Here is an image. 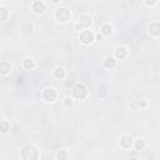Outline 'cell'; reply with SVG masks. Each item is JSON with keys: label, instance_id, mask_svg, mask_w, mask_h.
I'll list each match as a JSON object with an SVG mask.
<instances>
[{"label": "cell", "instance_id": "obj_1", "mask_svg": "<svg viewBox=\"0 0 160 160\" xmlns=\"http://www.w3.org/2000/svg\"><path fill=\"white\" fill-rule=\"evenodd\" d=\"M21 158L24 160H35L39 158V151L34 145H26L21 150Z\"/></svg>", "mask_w": 160, "mask_h": 160}, {"label": "cell", "instance_id": "obj_2", "mask_svg": "<svg viewBox=\"0 0 160 160\" xmlns=\"http://www.w3.org/2000/svg\"><path fill=\"white\" fill-rule=\"evenodd\" d=\"M88 94H89V90L87 88V85H84L81 83L76 84L75 87L73 88V95H74V98H76V99L83 100V99L87 98Z\"/></svg>", "mask_w": 160, "mask_h": 160}, {"label": "cell", "instance_id": "obj_3", "mask_svg": "<svg viewBox=\"0 0 160 160\" xmlns=\"http://www.w3.org/2000/svg\"><path fill=\"white\" fill-rule=\"evenodd\" d=\"M55 18L58 19L60 23H65L70 18V11L68 10L66 8H59V9H56V11H55Z\"/></svg>", "mask_w": 160, "mask_h": 160}, {"label": "cell", "instance_id": "obj_4", "mask_svg": "<svg viewBox=\"0 0 160 160\" xmlns=\"http://www.w3.org/2000/svg\"><path fill=\"white\" fill-rule=\"evenodd\" d=\"M43 98L47 103H53L56 100V91L53 88H47L43 93Z\"/></svg>", "mask_w": 160, "mask_h": 160}, {"label": "cell", "instance_id": "obj_5", "mask_svg": "<svg viewBox=\"0 0 160 160\" xmlns=\"http://www.w3.org/2000/svg\"><path fill=\"white\" fill-rule=\"evenodd\" d=\"M93 40H94V34L90 30H84L81 34H80V41L85 45L93 43Z\"/></svg>", "mask_w": 160, "mask_h": 160}, {"label": "cell", "instance_id": "obj_6", "mask_svg": "<svg viewBox=\"0 0 160 160\" xmlns=\"http://www.w3.org/2000/svg\"><path fill=\"white\" fill-rule=\"evenodd\" d=\"M145 106H146V103H145L144 100H138V99L133 100V101H131V104H130V108H131L133 110H135V111L144 109Z\"/></svg>", "mask_w": 160, "mask_h": 160}, {"label": "cell", "instance_id": "obj_7", "mask_svg": "<svg viewBox=\"0 0 160 160\" xmlns=\"http://www.w3.org/2000/svg\"><path fill=\"white\" fill-rule=\"evenodd\" d=\"M33 10L35 11L36 14H41L45 11V4L41 0H36V1H34V4H33Z\"/></svg>", "mask_w": 160, "mask_h": 160}, {"label": "cell", "instance_id": "obj_8", "mask_svg": "<svg viewBox=\"0 0 160 160\" xmlns=\"http://www.w3.org/2000/svg\"><path fill=\"white\" fill-rule=\"evenodd\" d=\"M120 145H121L124 149H129V148L133 145V139H131L130 135H124L121 139H120Z\"/></svg>", "mask_w": 160, "mask_h": 160}, {"label": "cell", "instance_id": "obj_9", "mask_svg": "<svg viewBox=\"0 0 160 160\" xmlns=\"http://www.w3.org/2000/svg\"><path fill=\"white\" fill-rule=\"evenodd\" d=\"M79 25L83 28H89L91 25V18L89 15H81L79 18Z\"/></svg>", "mask_w": 160, "mask_h": 160}, {"label": "cell", "instance_id": "obj_10", "mask_svg": "<svg viewBox=\"0 0 160 160\" xmlns=\"http://www.w3.org/2000/svg\"><path fill=\"white\" fill-rule=\"evenodd\" d=\"M11 70V66L8 61H0V74H3V75H7L9 74Z\"/></svg>", "mask_w": 160, "mask_h": 160}, {"label": "cell", "instance_id": "obj_11", "mask_svg": "<svg viewBox=\"0 0 160 160\" xmlns=\"http://www.w3.org/2000/svg\"><path fill=\"white\" fill-rule=\"evenodd\" d=\"M20 30H21V33H23V34H25V35H29V34H31V33H33L34 28H33V25H31V24H29V23H26V24H23V25H21Z\"/></svg>", "mask_w": 160, "mask_h": 160}, {"label": "cell", "instance_id": "obj_12", "mask_svg": "<svg viewBox=\"0 0 160 160\" xmlns=\"http://www.w3.org/2000/svg\"><path fill=\"white\" fill-rule=\"evenodd\" d=\"M104 65H105V68H108V69H113V68H115V65H116V60L114 58H111V56H109V58L105 59Z\"/></svg>", "mask_w": 160, "mask_h": 160}, {"label": "cell", "instance_id": "obj_13", "mask_svg": "<svg viewBox=\"0 0 160 160\" xmlns=\"http://www.w3.org/2000/svg\"><path fill=\"white\" fill-rule=\"evenodd\" d=\"M115 56L118 59H124L125 56H127V49L123 48V47H120L115 50Z\"/></svg>", "mask_w": 160, "mask_h": 160}, {"label": "cell", "instance_id": "obj_14", "mask_svg": "<svg viewBox=\"0 0 160 160\" xmlns=\"http://www.w3.org/2000/svg\"><path fill=\"white\" fill-rule=\"evenodd\" d=\"M10 130V123L7 121V120H3V121H0V131L1 133H8Z\"/></svg>", "mask_w": 160, "mask_h": 160}, {"label": "cell", "instance_id": "obj_15", "mask_svg": "<svg viewBox=\"0 0 160 160\" xmlns=\"http://www.w3.org/2000/svg\"><path fill=\"white\" fill-rule=\"evenodd\" d=\"M54 75L56 79H64L65 78V70L63 69V68H56L55 71H54Z\"/></svg>", "mask_w": 160, "mask_h": 160}, {"label": "cell", "instance_id": "obj_16", "mask_svg": "<svg viewBox=\"0 0 160 160\" xmlns=\"http://www.w3.org/2000/svg\"><path fill=\"white\" fill-rule=\"evenodd\" d=\"M150 33L153 34V35H159L160 34V25L159 23H154V24L150 25Z\"/></svg>", "mask_w": 160, "mask_h": 160}, {"label": "cell", "instance_id": "obj_17", "mask_svg": "<svg viewBox=\"0 0 160 160\" xmlns=\"http://www.w3.org/2000/svg\"><path fill=\"white\" fill-rule=\"evenodd\" d=\"M111 33H113V29H111V26L109 24H105V25L101 26V34H103V35L109 36Z\"/></svg>", "mask_w": 160, "mask_h": 160}, {"label": "cell", "instance_id": "obj_18", "mask_svg": "<svg viewBox=\"0 0 160 160\" xmlns=\"http://www.w3.org/2000/svg\"><path fill=\"white\" fill-rule=\"evenodd\" d=\"M134 146H135V150H138V151L144 150V149H145V143H144V140H140V139H139V140L135 141Z\"/></svg>", "mask_w": 160, "mask_h": 160}, {"label": "cell", "instance_id": "obj_19", "mask_svg": "<svg viewBox=\"0 0 160 160\" xmlns=\"http://www.w3.org/2000/svg\"><path fill=\"white\" fill-rule=\"evenodd\" d=\"M8 16H9L8 10L5 9V8H0V21L7 20V19H8Z\"/></svg>", "mask_w": 160, "mask_h": 160}, {"label": "cell", "instance_id": "obj_20", "mask_svg": "<svg viewBox=\"0 0 160 160\" xmlns=\"http://www.w3.org/2000/svg\"><path fill=\"white\" fill-rule=\"evenodd\" d=\"M24 68L26 70H31L34 68V60L33 59H25L24 60Z\"/></svg>", "mask_w": 160, "mask_h": 160}, {"label": "cell", "instance_id": "obj_21", "mask_svg": "<svg viewBox=\"0 0 160 160\" xmlns=\"http://www.w3.org/2000/svg\"><path fill=\"white\" fill-rule=\"evenodd\" d=\"M56 158H58L59 160L66 159V158H68V154H66V151H64V150H60V151L58 153V155H56Z\"/></svg>", "mask_w": 160, "mask_h": 160}, {"label": "cell", "instance_id": "obj_22", "mask_svg": "<svg viewBox=\"0 0 160 160\" xmlns=\"http://www.w3.org/2000/svg\"><path fill=\"white\" fill-rule=\"evenodd\" d=\"M156 1H158V0H146V4L150 5V7H153V5L156 4Z\"/></svg>", "mask_w": 160, "mask_h": 160}, {"label": "cell", "instance_id": "obj_23", "mask_svg": "<svg viewBox=\"0 0 160 160\" xmlns=\"http://www.w3.org/2000/svg\"><path fill=\"white\" fill-rule=\"evenodd\" d=\"M71 104H73V100H71L70 98H66V99H65V105L69 106V105H71Z\"/></svg>", "mask_w": 160, "mask_h": 160}, {"label": "cell", "instance_id": "obj_24", "mask_svg": "<svg viewBox=\"0 0 160 160\" xmlns=\"http://www.w3.org/2000/svg\"><path fill=\"white\" fill-rule=\"evenodd\" d=\"M106 95V91L103 90V91H99V96H101V98H104V96Z\"/></svg>", "mask_w": 160, "mask_h": 160}, {"label": "cell", "instance_id": "obj_25", "mask_svg": "<svg viewBox=\"0 0 160 160\" xmlns=\"http://www.w3.org/2000/svg\"><path fill=\"white\" fill-rule=\"evenodd\" d=\"M96 39H98V40H103V35L98 34V35H96Z\"/></svg>", "mask_w": 160, "mask_h": 160}, {"label": "cell", "instance_id": "obj_26", "mask_svg": "<svg viewBox=\"0 0 160 160\" xmlns=\"http://www.w3.org/2000/svg\"><path fill=\"white\" fill-rule=\"evenodd\" d=\"M23 80H24V79H23V76H19L18 78V83H23Z\"/></svg>", "mask_w": 160, "mask_h": 160}, {"label": "cell", "instance_id": "obj_27", "mask_svg": "<svg viewBox=\"0 0 160 160\" xmlns=\"http://www.w3.org/2000/svg\"><path fill=\"white\" fill-rule=\"evenodd\" d=\"M53 1H54V3H59V1H60V0H53Z\"/></svg>", "mask_w": 160, "mask_h": 160}, {"label": "cell", "instance_id": "obj_28", "mask_svg": "<svg viewBox=\"0 0 160 160\" xmlns=\"http://www.w3.org/2000/svg\"><path fill=\"white\" fill-rule=\"evenodd\" d=\"M0 1H1V0H0Z\"/></svg>", "mask_w": 160, "mask_h": 160}]
</instances>
